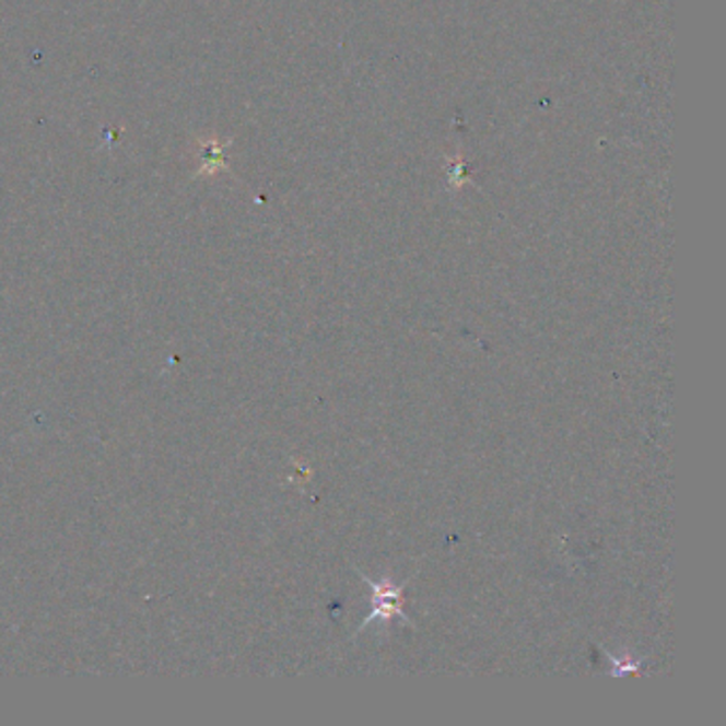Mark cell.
<instances>
[{
  "instance_id": "obj_1",
  "label": "cell",
  "mask_w": 726,
  "mask_h": 726,
  "mask_svg": "<svg viewBox=\"0 0 726 726\" xmlns=\"http://www.w3.org/2000/svg\"><path fill=\"white\" fill-rule=\"evenodd\" d=\"M361 575H363L364 582L373 588V611L366 616L364 624H368V622L375 620V618L390 620V618H395V616H399V618L407 620L403 609L399 607V599H401V590H403V586H395L390 579H382L379 584H375V582H371L364 573H361ZM407 622H409V620H407Z\"/></svg>"
}]
</instances>
